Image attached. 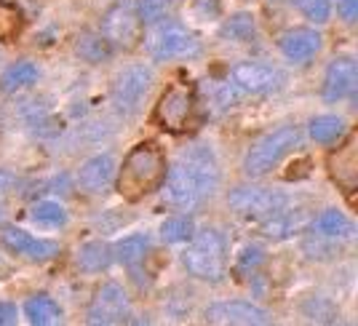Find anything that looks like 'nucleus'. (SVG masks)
I'll list each match as a JSON object with an SVG mask.
<instances>
[{"label": "nucleus", "instance_id": "nucleus-16", "mask_svg": "<svg viewBox=\"0 0 358 326\" xmlns=\"http://www.w3.org/2000/svg\"><path fill=\"white\" fill-rule=\"evenodd\" d=\"M305 222H308V208L297 206V204L292 201L289 206H284L281 211H275L273 217L262 220V222H257V227H259V233H262L265 238L284 241V238L299 233V230L305 227Z\"/></svg>", "mask_w": 358, "mask_h": 326}, {"label": "nucleus", "instance_id": "nucleus-30", "mask_svg": "<svg viewBox=\"0 0 358 326\" xmlns=\"http://www.w3.org/2000/svg\"><path fill=\"white\" fill-rule=\"evenodd\" d=\"M292 6L315 24H324L331 16V0H292Z\"/></svg>", "mask_w": 358, "mask_h": 326}, {"label": "nucleus", "instance_id": "nucleus-10", "mask_svg": "<svg viewBox=\"0 0 358 326\" xmlns=\"http://www.w3.org/2000/svg\"><path fill=\"white\" fill-rule=\"evenodd\" d=\"M102 35L113 48H134L142 41V19L136 14L134 0H118L115 6L107 8L102 19Z\"/></svg>", "mask_w": 358, "mask_h": 326}, {"label": "nucleus", "instance_id": "nucleus-6", "mask_svg": "<svg viewBox=\"0 0 358 326\" xmlns=\"http://www.w3.org/2000/svg\"><path fill=\"white\" fill-rule=\"evenodd\" d=\"M145 45H148V54L155 62H171V59H195L201 57L203 45L198 41V35L182 27L177 22H155L150 27L148 38H145Z\"/></svg>", "mask_w": 358, "mask_h": 326}, {"label": "nucleus", "instance_id": "nucleus-11", "mask_svg": "<svg viewBox=\"0 0 358 326\" xmlns=\"http://www.w3.org/2000/svg\"><path fill=\"white\" fill-rule=\"evenodd\" d=\"M131 316V302L129 295L120 283L110 281L102 283L89 302L86 311V321L94 326H113V324H126Z\"/></svg>", "mask_w": 358, "mask_h": 326}, {"label": "nucleus", "instance_id": "nucleus-22", "mask_svg": "<svg viewBox=\"0 0 358 326\" xmlns=\"http://www.w3.org/2000/svg\"><path fill=\"white\" fill-rule=\"evenodd\" d=\"M113 262V246H107L105 241H89L78 249V265L86 273H99L110 267Z\"/></svg>", "mask_w": 358, "mask_h": 326}, {"label": "nucleus", "instance_id": "nucleus-25", "mask_svg": "<svg viewBox=\"0 0 358 326\" xmlns=\"http://www.w3.org/2000/svg\"><path fill=\"white\" fill-rule=\"evenodd\" d=\"M35 80H38V67H35L32 62H16V64H11L6 73L0 75V86H3V91L30 89Z\"/></svg>", "mask_w": 358, "mask_h": 326}, {"label": "nucleus", "instance_id": "nucleus-7", "mask_svg": "<svg viewBox=\"0 0 358 326\" xmlns=\"http://www.w3.org/2000/svg\"><path fill=\"white\" fill-rule=\"evenodd\" d=\"M152 80H155V75L148 64H129L115 75L113 104L123 118H131L142 110V104H145L150 89H152Z\"/></svg>", "mask_w": 358, "mask_h": 326}, {"label": "nucleus", "instance_id": "nucleus-36", "mask_svg": "<svg viewBox=\"0 0 358 326\" xmlns=\"http://www.w3.org/2000/svg\"><path fill=\"white\" fill-rule=\"evenodd\" d=\"M3 214H6V211H3V206H0V220H3Z\"/></svg>", "mask_w": 358, "mask_h": 326}, {"label": "nucleus", "instance_id": "nucleus-3", "mask_svg": "<svg viewBox=\"0 0 358 326\" xmlns=\"http://www.w3.org/2000/svg\"><path fill=\"white\" fill-rule=\"evenodd\" d=\"M284 73L273 64L265 62H241L236 64L227 80H222L217 91H214V99L222 107H233V104L243 99V97H265L273 94L284 86Z\"/></svg>", "mask_w": 358, "mask_h": 326}, {"label": "nucleus", "instance_id": "nucleus-12", "mask_svg": "<svg viewBox=\"0 0 358 326\" xmlns=\"http://www.w3.org/2000/svg\"><path fill=\"white\" fill-rule=\"evenodd\" d=\"M206 321L222 326H265L270 324V313L246 299H224L206 308Z\"/></svg>", "mask_w": 358, "mask_h": 326}, {"label": "nucleus", "instance_id": "nucleus-17", "mask_svg": "<svg viewBox=\"0 0 358 326\" xmlns=\"http://www.w3.org/2000/svg\"><path fill=\"white\" fill-rule=\"evenodd\" d=\"M321 35L310 27H294V30H289L281 35V41H278V48H281V54H284L289 62H297V64H305V62H310L321 51Z\"/></svg>", "mask_w": 358, "mask_h": 326}, {"label": "nucleus", "instance_id": "nucleus-20", "mask_svg": "<svg viewBox=\"0 0 358 326\" xmlns=\"http://www.w3.org/2000/svg\"><path fill=\"white\" fill-rule=\"evenodd\" d=\"M150 246L152 243L148 233H131L113 246V260H118L120 265H136L150 254Z\"/></svg>", "mask_w": 358, "mask_h": 326}, {"label": "nucleus", "instance_id": "nucleus-19", "mask_svg": "<svg viewBox=\"0 0 358 326\" xmlns=\"http://www.w3.org/2000/svg\"><path fill=\"white\" fill-rule=\"evenodd\" d=\"M313 233L334 243H350L356 238V225L345 217L340 208H327L313 220Z\"/></svg>", "mask_w": 358, "mask_h": 326}, {"label": "nucleus", "instance_id": "nucleus-23", "mask_svg": "<svg viewBox=\"0 0 358 326\" xmlns=\"http://www.w3.org/2000/svg\"><path fill=\"white\" fill-rule=\"evenodd\" d=\"M75 51H78V57L80 59L91 62V64H99V62H105L113 57V45L105 41V35L99 32H83L80 38H78V43H75Z\"/></svg>", "mask_w": 358, "mask_h": 326}, {"label": "nucleus", "instance_id": "nucleus-32", "mask_svg": "<svg viewBox=\"0 0 358 326\" xmlns=\"http://www.w3.org/2000/svg\"><path fill=\"white\" fill-rule=\"evenodd\" d=\"M265 262V249L262 246H243L238 254V260H236V273L241 276H252L259 270V265Z\"/></svg>", "mask_w": 358, "mask_h": 326}, {"label": "nucleus", "instance_id": "nucleus-2", "mask_svg": "<svg viewBox=\"0 0 358 326\" xmlns=\"http://www.w3.org/2000/svg\"><path fill=\"white\" fill-rule=\"evenodd\" d=\"M166 177V155L158 145L142 142L131 148L118 171V193L126 201H139L158 190Z\"/></svg>", "mask_w": 358, "mask_h": 326}, {"label": "nucleus", "instance_id": "nucleus-15", "mask_svg": "<svg viewBox=\"0 0 358 326\" xmlns=\"http://www.w3.org/2000/svg\"><path fill=\"white\" fill-rule=\"evenodd\" d=\"M113 179H115V158L113 155H94L89 161L80 166V171H78V185H80V190L89 195H102L110 190V185H113Z\"/></svg>", "mask_w": 358, "mask_h": 326}, {"label": "nucleus", "instance_id": "nucleus-28", "mask_svg": "<svg viewBox=\"0 0 358 326\" xmlns=\"http://www.w3.org/2000/svg\"><path fill=\"white\" fill-rule=\"evenodd\" d=\"M24 27V19H22V11L11 6V3H3L0 0V41L11 43L16 41V35Z\"/></svg>", "mask_w": 358, "mask_h": 326}, {"label": "nucleus", "instance_id": "nucleus-13", "mask_svg": "<svg viewBox=\"0 0 358 326\" xmlns=\"http://www.w3.org/2000/svg\"><path fill=\"white\" fill-rule=\"evenodd\" d=\"M358 89V64L353 57H337L329 62L324 75V99L327 102H343L353 99Z\"/></svg>", "mask_w": 358, "mask_h": 326}, {"label": "nucleus", "instance_id": "nucleus-9", "mask_svg": "<svg viewBox=\"0 0 358 326\" xmlns=\"http://www.w3.org/2000/svg\"><path fill=\"white\" fill-rule=\"evenodd\" d=\"M195 115V91L187 83H174L155 104L152 120L171 134H182L190 129Z\"/></svg>", "mask_w": 358, "mask_h": 326}, {"label": "nucleus", "instance_id": "nucleus-4", "mask_svg": "<svg viewBox=\"0 0 358 326\" xmlns=\"http://www.w3.org/2000/svg\"><path fill=\"white\" fill-rule=\"evenodd\" d=\"M185 270L198 281L217 283L227 273V241L217 227H203L190 236V246L182 252Z\"/></svg>", "mask_w": 358, "mask_h": 326}, {"label": "nucleus", "instance_id": "nucleus-8", "mask_svg": "<svg viewBox=\"0 0 358 326\" xmlns=\"http://www.w3.org/2000/svg\"><path fill=\"white\" fill-rule=\"evenodd\" d=\"M230 208L243 217V220H252V222H262L273 217L275 211H281L284 206L292 204V198L281 190H273V187H254V185H241L236 187L230 198H227Z\"/></svg>", "mask_w": 358, "mask_h": 326}, {"label": "nucleus", "instance_id": "nucleus-34", "mask_svg": "<svg viewBox=\"0 0 358 326\" xmlns=\"http://www.w3.org/2000/svg\"><path fill=\"white\" fill-rule=\"evenodd\" d=\"M16 187V174L8 169H0V198L8 195Z\"/></svg>", "mask_w": 358, "mask_h": 326}, {"label": "nucleus", "instance_id": "nucleus-24", "mask_svg": "<svg viewBox=\"0 0 358 326\" xmlns=\"http://www.w3.org/2000/svg\"><path fill=\"white\" fill-rule=\"evenodd\" d=\"M348 126L340 115H318L310 120V136L318 145H337L345 136Z\"/></svg>", "mask_w": 358, "mask_h": 326}, {"label": "nucleus", "instance_id": "nucleus-14", "mask_svg": "<svg viewBox=\"0 0 358 326\" xmlns=\"http://www.w3.org/2000/svg\"><path fill=\"white\" fill-rule=\"evenodd\" d=\"M0 243L8 249V252L19 254V257H27L32 262H43V260H51L54 254L59 252V246L48 238H35L30 236L27 230L22 227H6L0 233Z\"/></svg>", "mask_w": 358, "mask_h": 326}, {"label": "nucleus", "instance_id": "nucleus-5", "mask_svg": "<svg viewBox=\"0 0 358 326\" xmlns=\"http://www.w3.org/2000/svg\"><path fill=\"white\" fill-rule=\"evenodd\" d=\"M299 145H302V129L299 126H281L275 132L265 134L259 142H254L249 153H246V158H243L246 177H265V174H270Z\"/></svg>", "mask_w": 358, "mask_h": 326}, {"label": "nucleus", "instance_id": "nucleus-27", "mask_svg": "<svg viewBox=\"0 0 358 326\" xmlns=\"http://www.w3.org/2000/svg\"><path fill=\"white\" fill-rule=\"evenodd\" d=\"M32 222L43 225V227H62L67 222V208L57 201H41L32 206Z\"/></svg>", "mask_w": 358, "mask_h": 326}, {"label": "nucleus", "instance_id": "nucleus-35", "mask_svg": "<svg viewBox=\"0 0 358 326\" xmlns=\"http://www.w3.org/2000/svg\"><path fill=\"white\" fill-rule=\"evenodd\" d=\"M16 324V308L11 302H0V326Z\"/></svg>", "mask_w": 358, "mask_h": 326}, {"label": "nucleus", "instance_id": "nucleus-18", "mask_svg": "<svg viewBox=\"0 0 358 326\" xmlns=\"http://www.w3.org/2000/svg\"><path fill=\"white\" fill-rule=\"evenodd\" d=\"M329 171L331 179L343 187L345 193H353L358 185V148L356 136H350L343 148H337V153L329 155Z\"/></svg>", "mask_w": 358, "mask_h": 326}, {"label": "nucleus", "instance_id": "nucleus-26", "mask_svg": "<svg viewBox=\"0 0 358 326\" xmlns=\"http://www.w3.org/2000/svg\"><path fill=\"white\" fill-rule=\"evenodd\" d=\"M177 6L179 0H136V14L142 19V24H155L169 19Z\"/></svg>", "mask_w": 358, "mask_h": 326}, {"label": "nucleus", "instance_id": "nucleus-29", "mask_svg": "<svg viewBox=\"0 0 358 326\" xmlns=\"http://www.w3.org/2000/svg\"><path fill=\"white\" fill-rule=\"evenodd\" d=\"M195 233V225L190 217H169L161 225V238L166 243H179V241H190V236Z\"/></svg>", "mask_w": 358, "mask_h": 326}, {"label": "nucleus", "instance_id": "nucleus-31", "mask_svg": "<svg viewBox=\"0 0 358 326\" xmlns=\"http://www.w3.org/2000/svg\"><path fill=\"white\" fill-rule=\"evenodd\" d=\"M224 35L238 41V43H246L254 38V16L252 14H236L227 24H224Z\"/></svg>", "mask_w": 358, "mask_h": 326}, {"label": "nucleus", "instance_id": "nucleus-33", "mask_svg": "<svg viewBox=\"0 0 358 326\" xmlns=\"http://www.w3.org/2000/svg\"><path fill=\"white\" fill-rule=\"evenodd\" d=\"M337 14L343 16L348 24H353L358 16V0H337Z\"/></svg>", "mask_w": 358, "mask_h": 326}, {"label": "nucleus", "instance_id": "nucleus-1", "mask_svg": "<svg viewBox=\"0 0 358 326\" xmlns=\"http://www.w3.org/2000/svg\"><path fill=\"white\" fill-rule=\"evenodd\" d=\"M164 204L182 211L203 206L220 187V161L209 145H190L166 171Z\"/></svg>", "mask_w": 358, "mask_h": 326}, {"label": "nucleus", "instance_id": "nucleus-21", "mask_svg": "<svg viewBox=\"0 0 358 326\" xmlns=\"http://www.w3.org/2000/svg\"><path fill=\"white\" fill-rule=\"evenodd\" d=\"M24 316L35 326H54L62 321V308L48 295H35L24 302Z\"/></svg>", "mask_w": 358, "mask_h": 326}]
</instances>
